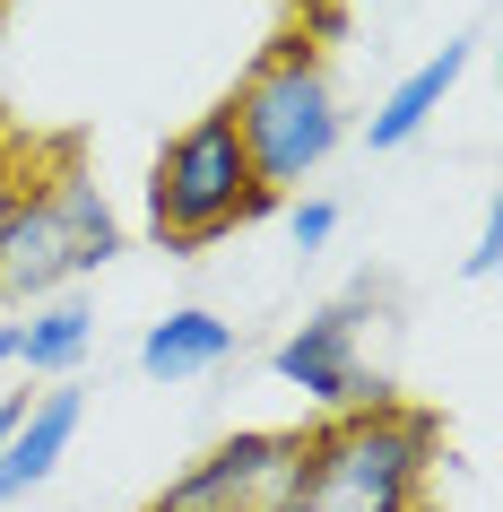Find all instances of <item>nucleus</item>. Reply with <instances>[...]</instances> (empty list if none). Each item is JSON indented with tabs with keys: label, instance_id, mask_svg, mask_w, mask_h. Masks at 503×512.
<instances>
[{
	"label": "nucleus",
	"instance_id": "1",
	"mask_svg": "<svg viewBox=\"0 0 503 512\" xmlns=\"http://www.w3.org/2000/svg\"><path fill=\"white\" fill-rule=\"evenodd\" d=\"M113 252H122V217L87 174L79 139H27V165L0 217V313L79 296Z\"/></svg>",
	"mask_w": 503,
	"mask_h": 512
},
{
	"label": "nucleus",
	"instance_id": "2",
	"mask_svg": "<svg viewBox=\"0 0 503 512\" xmlns=\"http://www.w3.org/2000/svg\"><path fill=\"white\" fill-rule=\"evenodd\" d=\"M451 434L434 408L382 400L347 408V417H304L295 426V460L269 512H408L417 495H434Z\"/></svg>",
	"mask_w": 503,
	"mask_h": 512
},
{
	"label": "nucleus",
	"instance_id": "3",
	"mask_svg": "<svg viewBox=\"0 0 503 512\" xmlns=\"http://www.w3.org/2000/svg\"><path fill=\"white\" fill-rule=\"evenodd\" d=\"M226 122H235V139H243V157H252L269 200H304V183L339 157V139H347V105H339L330 61H321V35L295 27L278 44H261V61L226 96Z\"/></svg>",
	"mask_w": 503,
	"mask_h": 512
},
{
	"label": "nucleus",
	"instance_id": "4",
	"mask_svg": "<svg viewBox=\"0 0 503 512\" xmlns=\"http://www.w3.org/2000/svg\"><path fill=\"white\" fill-rule=\"evenodd\" d=\"M269 209H278V200L261 191L235 122H226V105L191 113L183 131L157 148V165H148V235H157V252H174V261H200L217 235H243V226L269 217Z\"/></svg>",
	"mask_w": 503,
	"mask_h": 512
},
{
	"label": "nucleus",
	"instance_id": "5",
	"mask_svg": "<svg viewBox=\"0 0 503 512\" xmlns=\"http://www.w3.org/2000/svg\"><path fill=\"white\" fill-rule=\"evenodd\" d=\"M365 313H373V287H347L339 304H321L304 330H287V339L269 348V374L287 382L313 417H347V408L399 400L391 382L365 365Z\"/></svg>",
	"mask_w": 503,
	"mask_h": 512
},
{
	"label": "nucleus",
	"instance_id": "6",
	"mask_svg": "<svg viewBox=\"0 0 503 512\" xmlns=\"http://www.w3.org/2000/svg\"><path fill=\"white\" fill-rule=\"evenodd\" d=\"M287 460H295V426H235L226 443L183 460L148 512H269L287 486Z\"/></svg>",
	"mask_w": 503,
	"mask_h": 512
},
{
	"label": "nucleus",
	"instance_id": "7",
	"mask_svg": "<svg viewBox=\"0 0 503 512\" xmlns=\"http://www.w3.org/2000/svg\"><path fill=\"white\" fill-rule=\"evenodd\" d=\"M79 417H87V391H70V382L35 391L27 417H18V434L0 443V504H27L35 486H44L61 460H70V443H79Z\"/></svg>",
	"mask_w": 503,
	"mask_h": 512
},
{
	"label": "nucleus",
	"instance_id": "8",
	"mask_svg": "<svg viewBox=\"0 0 503 512\" xmlns=\"http://www.w3.org/2000/svg\"><path fill=\"white\" fill-rule=\"evenodd\" d=\"M96 356V304L87 296H53L9 313V365H27L35 382H70Z\"/></svg>",
	"mask_w": 503,
	"mask_h": 512
},
{
	"label": "nucleus",
	"instance_id": "9",
	"mask_svg": "<svg viewBox=\"0 0 503 512\" xmlns=\"http://www.w3.org/2000/svg\"><path fill=\"white\" fill-rule=\"evenodd\" d=\"M469 61H477V35H451V44H443L434 61H417V70H408V79H399L391 96H382V105L365 113V148H373V157L408 148V139H417L425 122L443 113V96L460 87V70H469Z\"/></svg>",
	"mask_w": 503,
	"mask_h": 512
},
{
	"label": "nucleus",
	"instance_id": "10",
	"mask_svg": "<svg viewBox=\"0 0 503 512\" xmlns=\"http://www.w3.org/2000/svg\"><path fill=\"white\" fill-rule=\"evenodd\" d=\"M226 356H235V322L209 313V304H174V313L148 322V339H139V374L148 382H200V374H217Z\"/></svg>",
	"mask_w": 503,
	"mask_h": 512
},
{
	"label": "nucleus",
	"instance_id": "11",
	"mask_svg": "<svg viewBox=\"0 0 503 512\" xmlns=\"http://www.w3.org/2000/svg\"><path fill=\"white\" fill-rule=\"evenodd\" d=\"M287 209V235H295V252H321V243L339 235V209L330 200H278Z\"/></svg>",
	"mask_w": 503,
	"mask_h": 512
},
{
	"label": "nucleus",
	"instance_id": "12",
	"mask_svg": "<svg viewBox=\"0 0 503 512\" xmlns=\"http://www.w3.org/2000/svg\"><path fill=\"white\" fill-rule=\"evenodd\" d=\"M503 270V209H486V226H477V252H469V278H495Z\"/></svg>",
	"mask_w": 503,
	"mask_h": 512
},
{
	"label": "nucleus",
	"instance_id": "13",
	"mask_svg": "<svg viewBox=\"0 0 503 512\" xmlns=\"http://www.w3.org/2000/svg\"><path fill=\"white\" fill-rule=\"evenodd\" d=\"M18 165H27V139L0 131V217H9V191H18Z\"/></svg>",
	"mask_w": 503,
	"mask_h": 512
},
{
	"label": "nucleus",
	"instance_id": "14",
	"mask_svg": "<svg viewBox=\"0 0 503 512\" xmlns=\"http://www.w3.org/2000/svg\"><path fill=\"white\" fill-rule=\"evenodd\" d=\"M27 400H35V391H9V400H0V443L18 434V417H27Z\"/></svg>",
	"mask_w": 503,
	"mask_h": 512
},
{
	"label": "nucleus",
	"instance_id": "15",
	"mask_svg": "<svg viewBox=\"0 0 503 512\" xmlns=\"http://www.w3.org/2000/svg\"><path fill=\"white\" fill-rule=\"evenodd\" d=\"M408 512H443V495H417V504H408Z\"/></svg>",
	"mask_w": 503,
	"mask_h": 512
},
{
	"label": "nucleus",
	"instance_id": "16",
	"mask_svg": "<svg viewBox=\"0 0 503 512\" xmlns=\"http://www.w3.org/2000/svg\"><path fill=\"white\" fill-rule=\"evenodd\" d=\"M0 365H9V313H0Z\"/></svg>",
	"mask_w": 503,
	"mask_h": 512
},
{
	"label": "nucleus",
	"instance_id": "17",
	"mask_svg": "<svg viewBox=\"0 0 503 512\" xmlns=\"http://www.w3.org/2000/svg\"><path fill=\"white\" fill-rule=\"evenodd\" d=\"M0 9H9V0H0Z\"/></svg>",
	"mask_w": 503,
	"mask_h": 512
}]
</instances>
